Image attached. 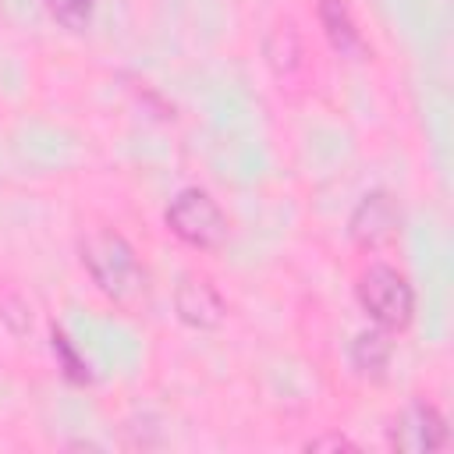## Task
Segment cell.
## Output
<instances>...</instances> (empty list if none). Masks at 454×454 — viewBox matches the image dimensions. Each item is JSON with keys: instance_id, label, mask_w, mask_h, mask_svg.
<instances>
[{"instance_id": "5", "label": "cell", "mask_w": 454, "mask_h": 454, "mask_svg": "<svg viewBox=\"0 0 454 454\" xmlns=\"http://www.w3.org/2000/svg\"><path fill=\"white\" fill-rule=\"evenodd\" d=\"M443 443H447V422L426 401H411L390 426V447L404 454H429V450H440Z\"/></svg>"}, {"instance_id": "12", "label": "cell", "mask_w": 454, "mask_h": 454, "mask_svg": "<svg viewBox=\"0 0 454 454\" xmlns=\"http://www.w3.org/2000/svg\"><path fill=\"white\" fill-rule=\"evenodd\" d=\"M305 450H355V443L348 440V436H319V440H309L305 443Z\"/></svg>"}, {"instance_id": "10", "label": "cell", "mask_w": 454, "mask_h": 454, "mask_svg": "<svg viewBox=\"0 0 454 454\" xmlns=\"http://www.w3.org/2000/svg\"><path fill=\"white\" fill-rule=\"evenodd\" d=\"M50 348H53V355H57V365H60L64 380H71V383H89V380H92V372H89L85 358L71 348V340H67L57 326H53V333H50Z\"/></svg>"}, {"instance_id": "11", "label": "cell", "mask_w": 454, "mask_h": 454, "mask_svg": "<svg viewBox=\"0 0 454 454\" xmlns=\"http://www.w3.org/2000/svg\"><path fill=\"white\" fill-rule=\"evenodd\" d=\"M46 11L57 25H64L67 32H82L92 21L96 0H46Z\"/></svg>"}, {"instance_id": "6", "label": "cell", "mask_w": 454, "mask_h": 454, "mask_svg": "<svg viewBox=\"0 0 454 454\" xmlns=\"http://www.w3.org/2000/svg\"><path fill=\"white\" fill-rule=\"evenodd\" d=\"M174 309L177 319L192 330H216L227 316V305L209 277H184L174 291Z\"/></svg>"}, {"instance_id": "9", "label": "cell", "mask_w": 454, "mask_h": 454, "mask_svg": "<svg viewBox=\"0 0 454 454\" xmlns=\"http://www.w3.org/2000/svg\"><path fill=\"white\" fill-rule=\"evenodd\" d=\"M298 57H301V43H298L294 25H291V21L277 25V28L270 32V39H266V60H270V67H273L277 74H287V71L298 67Z\"/></svg>"}, {"instance_id": "4", "label": "cell", "mask_w": 454, "mask_h": 454, "mask_svg": "<svg viewBox=\"0 0 454 454\" xmlns=\"http://www.w3.org/2000/svg\"><path fill=\"white\" fill-rule=\"evenodd\" d=\"M401 231V209L390 199V192H369L358 199V206L348 216V234L358 248L365 252H380L387 245L397 241Z\"/></svg>"}, {"instance_id": "2", "label": "cell", "mask_w": 454, "mask_h": 454, "mask_svg": "<svg viewBox=\"0 0 454 454\" xmlns=\"http://www.w3.org/2000/svg\"><path fill=\"white\" fill-rule=\"evenodd\" d=\"M355 294L362 312L383 330H404L415 316V291L408 277L387 262H372L358 273Z\"/></svg>"}, {"instance_id": "8", "label": "cell", "mask_w": 454, "mask_h": 454, "mask_svg": "<svg viewBox=\"0 0 454 454\" xmlns=\"http://www.w3.org/2000/svg\"><path fill=\"white\" fill-rule=\"evenodd\" d=\"M351 369L365 380H383L387 365H390V355H394V344H390V330L383 326H372V330H362L355 340H351Z\"/></svg>"}, {"instance_id": "1", "label": "cell", "mask_w": 454, "mask_h": 454, "mask_svg": "<svg viewBox=\"0 0 454 454\" xmlns=\"http://www.w3.org/2000/svg\"><path fill=\"white\" fill-rule=\"evenodd\" d=\"M82 252V266L89 270L92 284L114 298V301H131L145 291V270L135 255V248L128 245L124 234L110 231V227H99V231H89L78 245Z\"/></svg>"}, {"instance_id": "7", "label": "cell", "mask_w": 454, "mask_h": 454, "mask_svg": "<svg viewBox=\"0 0 454 454\" xmlns=\"http://www.w3.org/2000/svg\"><path fill=\"white\" fill-rule=\"evenodd\" d=\"M316 14H319V25H323V35L330 39V46L340 57H362L365 53L362 32H358L355 14H351V7L344 0H319Z\"/></svg>"}, {"instance_id": "3", "label": "cell", "mask_w": 454, "mask_h": 454, "mask_svg": "<svg viewBox=\"0 0 454 454\" xmlns=\"http://www.w3.org/2000/svg\"><path fill=\"white\" fill-rule=\"evenodd\" d=\"M167 227L174 238H181L192 248H220L227 241V216L216 206V199L202 188H184L170 199L167 213H163Z\"/></svg>"}]
</instances>
